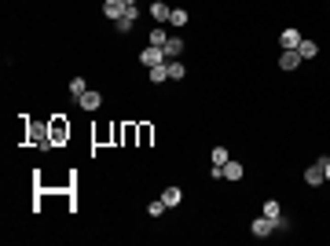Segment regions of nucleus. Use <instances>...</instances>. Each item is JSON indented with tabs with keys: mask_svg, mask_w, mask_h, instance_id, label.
<instances>
[{
	"mask_svg": "<svg viewBox=\"0 0 330 246\" xmlns=\"http://www.w3.org/2000/svg\"><path fill=\"white\" fill-rule=\"evenodd\" d=\"M323 177H326V180H330V158H326V162H323Z\"/></svg>",
	"mask_w": 330,
	"mask_h": 246,
	"instance_id": "5701e85b",
	"label": "nucleus"
},
{
	"mask_svg": "<svg viewBox=\"0 0 330 246\" xmlns=\"http://www.w3.org/2000/svg\"><path fill=\"white\" fill-rule=\"evenodd\" d=\"M136 19H139V8H136V0H129V8H125V15H121V19H118L114 26L121 29V33H129V29L136 26Z\"/></svg>",
	"mask_w": 330,
	"mask_h": 246,
	"instance_id": "f257e3e1",
	"label": "nucleus"
},
{
	"mask_svg": "<svg viewBox=\"0 0 330 246\" xmlns=\"http://www.w3.org/2000/svg\"><path fill=\"white\" fill-rule=\"evenodd\" d=\"M187 19H191V15H187L184 8H172V15H169V26H187Z\"/></svg>",
	"mask_w": 330,
	"mask_h": 246,
	"instance_id": "a211bd4d",
	"label": "nucleus"
},
{
	"mask_svg": "<svg viewBox=\"0 0 330 246\" xmlns=\"http://www.w3.org/2000/svg\"><path fill=\"white\" fill-rule=\"evenodd\" d=\"M279 44H282V48H297V44H301V29H282Z\"/></svg>",
	"mask_w": 330,
	"mask_h": 246,
	"instance_id": "1a4fd4ad",
	"label": "nucleus"
},
{
	"mask_svg": "<svg viewBox=\"0 0 330 246\" xmlns=\"http://www.w3.org/2000/svg\"><path fill=\"white\" fill-rule=\"evenodd\" d=\"M169 15H172L169 4H162V0H154V4H151V19L154 22H169Z\"/></svg>",
	"mask_w": 330,
	"mask_h": 246,
	"instance_id": "6e6552de",
	"label": "nucleus"
},
{
	"mask_svg": "<svg viewBox=\"0 0 330 246\" xmlns=\"http://www.w3.org/2000/svg\"><path fill=\"white\" fill-rule=\"evenodd\" d=\"M297 52H301V59H316L319 55V44L316 41H301V44H297Z\"/></svg>",
	"mask_w": 330,
	"mask_h": 246,
	"instance_id": "4468645a",
	"label": "nucleus"
},
{
	"mask_svg": "<svg viewBox=\"0 0 330 246\" xmlns=\"http://www.w3.org/2000/svg\"><path fill=\"white\" fill-rule=\"evenodd\" d=\"M323 162H326V158H319L316 165H308V169H305V184H308V188H319V184L326 180V177H323Z\"/></svg>",
	"mask_w": 330,
	"mask_h": 246,
	"instance_id": "20e7f679",
	"label": "nucleus"
},
{
	"mask_svg": "<svg viewBox=\"0 0 330 246\" xmlns=\"http://www.w3.org/2000/svg\"><path fill=\"white\" fill-rule=\"evenodd\" d=\"M261 213H264V217H268V221H279V217H282V209H279V202H275V198H268V202H264V209H261Z\"/></svg>",
	"mask_w": 330,
	"mask_h": 246,
	"instance_id": "dca6fc26",
	"label": "nucleus"
},
{
	"mask_svg": "<svg viewBox=\"0 0 330 246\" xmlns=\"http://www.w3.org/2000/svg\"><path fill=\"white\" fill-rule=\"evenodd\" d=\"M165 59H169V55H165V48H154V44H151V48H143V55H139V63H143V66L151 70V66H162Z\"/></svg>",
	"mask_w": 330,
	"mask_h": 246,
	"instance_id": "f03ea898",
	"label": "nucleus"
},
{
	"mask_svg": "<svg viewBox=\"0 0 330 246\" xmlns=\"http://www.w3.org/2000/svg\"><path fill=\"white\" fill-rule=\"evenodd\" d=\"M165 55H169V59H180V55H184V41H180V37H169V41H165Z\"/></svg>",
	"mask_w": 330,
	"mask_h": 246,
	"instance_id": "9b49d317",
	"label": "nucleus"
},
{
	"mask_svg": "<svg viewBox=\"0 0 330 246\" xmlns=\"http://www.w3.org/2000/svg\"><path fill=\"white\" fill-rule=\"evenodd\" d=\"M249 232H253L257 239H268V235L275 232V221H268V217H264V213H261V217H257L253 224H249Z\"/></svg>",
	"mask_w": 330,
	"mask_h": 246,
	"instance_id": "7ed1b4c3",
	"label": "nucleus"
},
{
	"mask_svg": "<svg viewBox=\"0 0 330 246\" xmlns=\"http://www.w3.org/2000/svg\"><path fill=\"white\" fill-rule=\"evenodd\" d=\"M85 92H88V85H85V78H74V81H70V96H77V99H81V96H85Z\"/></svg>",
	"mask_w": 330,
	"mask_h": 246,
	"instance_id": "6ab92c4d",
	"label": "nucleus"
},
{
	"mask_svg": "<svg viewBox=\"0 0 330 246\" xmlns=\"http://www.w3.org/2000/svg\"><path fill=\"white\" fill-rule=\"evenodd\" d=\"M162 202H165V206H180V202H184V191H180V188H165V191H162Z\"/></svg>",
	"mask_w": 330,
	"mask_h": 246,
	"instance_id": "f8f14e48",
	"label": "nucleus"
},
{
	"mask_svg": "<svg viewBox=\"0 0 330 246\" xmlns=\"http://www.w3.org/2000/svg\"><path fill=\"white\" fill-rule=\"evenodd\" d=\"M77 103H81V111H99V107H103V92L88 88V92H85V96L77 99Z\"/></svg>",
	"mask_w": 330,
	"mask_h": 246,
	"instance_id": "39448f33",
	"label": "nucleus"
},
{
	"mask_svg": "<svg viewBox=\"0 0 330 246\" xmlns=\"http://www.w3.org/2000/svg\"><path fill=\"white\" fill-rule=\"evenodd\" d=\"M165 70H169V81H184V63H176V59H165Z\"/></svg>",
	"mask_w": 330,
	"mask_h": 246,
	"instance_id": "9d476101",
	"label": "nucleus"
},
{
	"mask_svg": "<svg viewBox=\"0 0 330 246\" xmlns=\"http://www.w3.org/2000/svg\"><path fill=\"white\" fill-rule=\"evenodd\" d=\"M224 180H242V162H224Z\"/></svg>",
	"mask_w": 330,
	"mask_h": 246,
	"instance_id": "ddd939ff",
	"label": "nucleus"
},
{
	"mask_svg": "<svg viewBox=\"0 0 330 246\" xmlns=\"http://www.w3.org/2000/svg\"><path fill=\"white\" fill-rule=\"evenodd\" d=\"M125 8H129V0H106V4H103V15H106V19H121V15H125Z\"/></svg>",
	"mask_w": 330,
	"mask_h": 246,
	"instance_id": "423d86ee",
	"label": "nucleus"
},
{
	"mask_svg": "<svg viewBox=\"0 0 330 246\" xmlns=\"http://www.w3.org/2000/svg\"><path fill=\"white\" fill-rule=\"evenodd\" d=\"M165 41H169V29L154 26V29H151V44H154V48H165Z\"/></svg>",
	"mask_w": 330,
	"mask_h": 246,
	"instance_id": "2eb2a0df",
	"label": "nucleus"
},
{
	"mask_svg": "<svg viewBox=\"0 0 330 246\" xmlns=\"http://www.w3.org/2000/svg\"><path fill=\"white\" fill-rule=\"evenodd\" d=\"M231 155H228V147H213V165H224Z\"/></svg>",
	"mask_w": 330,
	"mask_h": 246,
	"instance_id": "412c9836",
	"label": "nucleus"
},
{
	"mask_svg": "<svg viewBox=\"0 0 330 246\" xmlns=\"http://www.w3.org/2000/svg\"><path fill=\"white\" fill-rule=\"evenodd\" d=\"M169 81V70H165V63L162 66H151V85H165Z\"/></svg>",
	"mask_w": 330,
	"mask_h": 246,
	"instance_id": "f3484780",
	"label": "nucleus"
},
{
	"mask_svg": "<svg viewBox=\"0 0 330 246\" xmlns=\"http://www.w3.org/2000/svg\"><path fill=\"white\" fill-rule=\"evenodd\" d=\"M297 63H301V52H297V48H282V55H279V66H282V70H294Z\"/></svg>",
	"mask_w": 330,
	"mask_h": 246,
	"instance_id": "0eeeda50",
	"label": "nucleus"
},
{
	"mask_svg": "<svg viewBox=\"0 0 330 246\" xmlns=\"http://www.w3.org/2000/svg\"><path fill=\"white\" fill-rule=\"evenodd\" d=\"M275 232H290V217H279L275 221Z\"/></svg>",
	"mask_w": 330,
	"mask_h": 246,
	"instance_id": "4be33fe9",
	"label": "nucleus"
},
{
	"mask_svg": "<svg viewBox=\"0 0 330 246\" xmlns=\"http://www.w3.org/2000/svg\"><path fill=\"white\" fill-rule=\"evenodd\" d=\"M165 209H169V206L162 202V198H154V202L147 206V213H151V217H162V213H165Z\"/></svg>",
	"mask_w": 330,
	"mask_h": 246,
	"instance_id": "aec40b11",
	"label": "nucleus"
}]
</instances>
